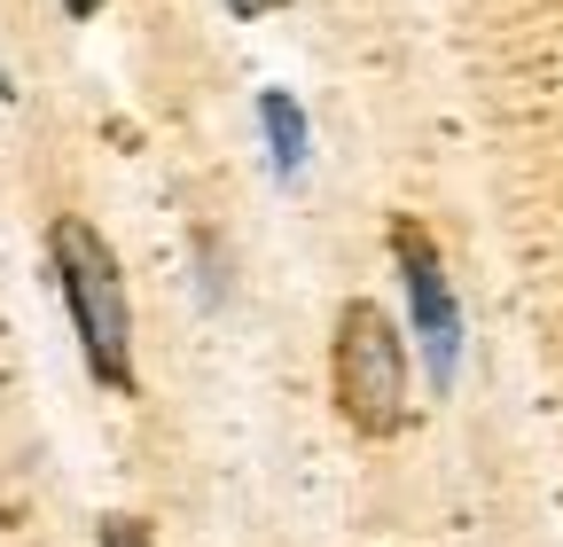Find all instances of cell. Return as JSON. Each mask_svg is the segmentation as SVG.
I'll return each instance as SVG.
<instances>
[{
	"label": "cell",
	"instance_id": "5b68a950",
	"mask_svg": "<svg viewBox=\"0 0 563 547\" xmlns=\"http://www.w3.org/2000/svg\"><path fill=\"white\" fill-rule=\"evenodd\" d=\"M95 532H102V547H150V524L141 516H102Z\"/></svg>",
	"mask_w": 563,
	"mask_h": 547
},
{
	"label": "cell",
	"instance_id": "277c9868",
	"mask_svg": "<svg viewBox=\"0 0 563 547\" xmlns=\"http://www.w3.org/2000/svg\"><path fill=\"white\" fill-rule=\"evenodd\" d=\"M258 125H266V149H274V172H298L306 165V110L290 94H258Z\"/></svg>",
	"mask_w": 563,
	"mask_h": 547
},
{
	"label": "cell",
	"instance_id": "3957f363",
	"mask_svg": "<svg viewBox=\"0 0 563 547\" xmlns=\"http://www.w3.org/2000/svg\"><path fill=\"white\" fill-rule=\"evenodd\" d=\"M391 258H399V282H407V313H415V345H422V368L431 383H454V360H462V305H454V282L439 266V243L422 220H391Z\"/></svg>",
	"mask_w": 563,
	"mask_h": 547
},
{
	"label": "cell",
	"instance_id": "7a4b0ae2",
	"mask_svg": "<svg viewBox=\"0 0 563 547\" xmlns=\"http://www.w3.org/2000/svg\"><path fill=\"white\" fill-rule=\"evenodd\" d=\"M329 391L336 415L361 438H391L407 423V336L391 328L384 305L352 298L336 313V345H329Z\"/></svg>",
	"mask_w": 563,
	"mask_h": 547
},
{
	"label": "cell",
	"instance_id": "8992f818",
	"mask_svg": "<svg viewBox=\"0 0 563 547\" xmlns=\"http://www.w3.org/2000/svg\"><path fill=\"white\" fill-rule=\"evenodd\" d=\"M102 9V0H63V16H95Z\"/></svg>",
	"mask_w": 563,
	"mask_h": 547
},
{
	"label": "cell",
	"instance_id": "6da1fadb",
	"mask_svg": "<svg viewBox=\"0 0 563 547\" xmlns=\"http://www.w3.org/2000/svg\"><path fill=\"white\" fill-rule=\"evenodd\" d=\"M47 266H55V290L70 305V328H79V353H87L95 383L133 399V313H125V282H118L110 243L87 220H55L47 227Z\"/></svg>",
	"mask_w": 563,
	"mask_h": 547
}]
</instances>
